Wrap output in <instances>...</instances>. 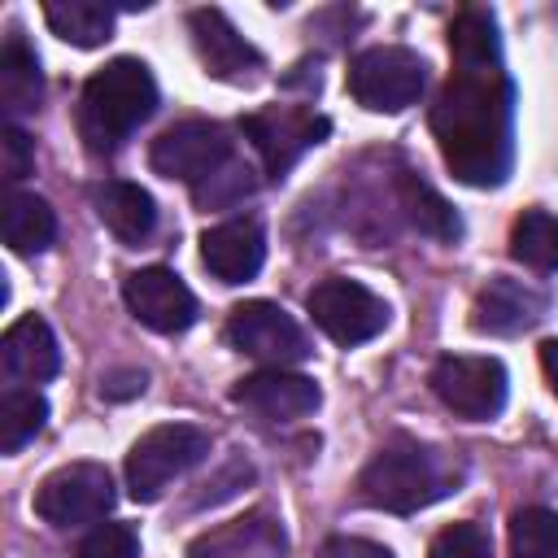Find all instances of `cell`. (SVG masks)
Segmentation results:
<instances>
[{"mask_svg": "<svg viewBox=\"0 0 558 558\" xmlns=\"http://www.w3.org/2000/svg\"><path fill=\"white\" fill-rule=\"evenodd\" d=\"M453 70L432 109V135L453 179L497 187L510 174V74L488 9H462L449 26Z\"/></svg>", "mask_w": 558, "mask_h": 558, "instance_id": "1", "label": "cell"}, {"mask_svg": "<svg viewBox=\"0 0 558 558\" xmlns=\"http://www.w3.org/2000/svg\"><path fill=\"white\" fill-rule=\"evenodd\" d=\"M157 109V83L140 57H113L96 70L78 100V135L92 153H113Z\"/></svg>", "mask_w": 558, "mask_h": 558, "instance_id": "2", "label": "cell"}, {"mask_svg": "<svg viewBox=\"0 0 558 558\" xmlns=\"http://www.w3.org/2000/svg\"><path fill=\"white\" fill-rule=\"evenodd\" d=\"M458 484V471L418 440H388L357 475V493L375 510L414 514L432 501H440Z\"/></svg>", "mask_w": 558, "mask_h": 558, "instance_id": "3", "label": "cell"}, {"mask_svg": "<svg viewBox=\"0 0 558 558\" xmlns=\"http://www.w3.org/2000/svg\"><path fill=\"white\" fill-rule=\"evenodd\" d=\"M209 436L192 423H161L148 427L126 453V493L135 501H157L174 480H183L196 462H205Z\"/></svg>", "mask_w": 558, "mask_h": 558, "instance_id": "4", "label": "cell"}, {"mask_svg": "<svg viewBox=\"0 0 558 558\" xmlns=\"http://www.w3.org/2000/svg\"><path fill=\"white\" fill-rule=\"evenodd\" d=\"M427 87V61L401 44L362 48L349 61V92L371 113H401Z\"/></svg>", "mask_w": 558, "mask_h": 558, "instance_id": "5", "label": "cell"}, {"mask_svg": "<svg viewBox=\"0 0 558 558\" xmlns=\"http://www.w3.org/2000/svg\"><path fill=\"white\" fill-rule=\"evenodd\" d=\"M240 131H244V140L257 148L266 174L279 179V174H288L314 144L327 140L331 122H327L323 113L305 109V105H266V109H257V113H244V118H240Z\"/></svg>", "mask_w": 558, "mask_h": 558, "instance_id": "6", "label": "cell"}, {"mask_svg": "<svg viewBox=\"0 0 558 558\" xmlns=\"http://www.w3.org/2000/svg\"><path fill=\"white\" fill-rule=\"evenodd\" d=\"M113 475L100 462H70L57 466L39 488H35V514L52 527H78L96 523L113 510Z\"/></svg>", "mask_w": 558, "mask_h": 558, "instance_id": "7", "label": "cell"}, {"mask_svg": "<svg viewBox=\"0 0 558 558\" xmlns=\"http://www.w3.org/2000/svg\"><path fill=\"white\" fill-rule=\"evenodd\" d=\"M305 310L310 318L336 340V344H366L375 340L384 327H388V305L384 296H375L366 283L357 279H344V275H331L323 283L310 288L305 296Z\"/></svg>", "mask_w": 558, "mask_h": 558, "instance_id": "8", "label": "cell"}, {"mask_svg": "<svg viewBox=\"0 0 558 558\" xmlns=\"http://www.w3.org/2000/svg\"><path fill=\"white\" fill-rule=\"evenodd\" d=\"M148 161L157 174L166 179H183V183H205L209 174H218L227 161H231V135L222 122H209V118H183L174 126H166L153 148H148Z\"/></svg>", "mask_w": 558, "mask_h": 558, "instance_id": "9", "label": "cell"}, {"mask_svg": "<svg viewBox=\"0 0 558 558\" xmlns=\"http://www.w3.org/2000/svg\"><path fill=\"white\" fill-rule=\"evenodd\" d=\"M432 392L445 410L471 423H488L506 405V366L480 353H453L432 366Z\"/></svg>", "mask_w": 558, "mask_h": 558, "instance_id": "10", "label": "cell"}, {"mask_svg": "<svg viewBox=\"0 0 558 558\" xmlns=\"http://www.w3.org/2000/svg\"><path fill=\"white\" fill-rule=\"evenodd\" d=\"M227 344L262 366H292L310 357V340L296 318L275 301H244L227 314Z\"/></svg>", "mask_w": 558, "mask_h": 558, "instance_id": "11", "label": "cell"}, {"mask_svg": "<svg viewBox=\"0 0 558 558\" xmlns=\"http://www.w3.org/2000/svg\"><path fill=\"white\" fill-rule=\"evenodd\" d=\"M122 301L148 331H161V336L187 331L196 323V296L170 266L131 270L122 283Z\"/></svg>", "mask_w": 558, "mask_h": 558, "instance_id": "12", "label": "cell"}, {"mask_svg": "<svg viewBox=\"0 0 558 558\" xmlns=\"http://www.w3.org/2000/svg\"><path fill=\"white\" fill-rule=\"evenodd\" d=\"M231 401L244 405L253 418L262 423H292V418H305L318 410L323 392L310 375L301 371H288V366H262L253 375H244L235 388H231Z\"/></svg>", "mask_w": 558, "mask_h": 558, "instance_id": "13", "label": "cell"}, {"mask_svg": "<svg viewBox=\"0 0 558 558\" xmlns=\"http://www.w3.org/2000/svg\"><path fill=\"white\" fill-rule=\"evenodd\" d=\"M187 31H192V48H196L205 74H214L222 83H257L262 52L227 22L222 9H192Z\"/></svg>", "mask_w": 558, "mask_h": 558, "instance_id": "14", "label": "cell"}, {"mask_svg": "<svg viewBox=\"0 0 558 558\" xmlns=\"http://www.w3.org/2000/svg\"><path fill=\"white\" fill-rule=\"evenodd\" d=\"M201 262L218 283H248L266 262V231L253 214L227 218L201 235Z\"/></svg>", "mask_w": 558, "mask_h": 558, "instance_id": "15", "label": "cell"}, {"mask_svg": "<svg viewBox=\"0 0 558 558\" xmlns=\"http://www.w3.org/2000/svg\"><path fill=\"white\" fill-rule=\"evenodd\" d=\"M541 318H545V296L532 283L506 279V275L488 279L471 305V327L488 331V336H519V331L536 327Z\"/></svg>", "mask_w": 558, "mask_h": 558, "instance_id": "16", "label": "cell"}, {"mask_svg": "<svg viewBox=\"0 0 558 558\" xmlns=\"http://www.w3.org/2000/svg\"><path fill=\"white\" fill-rule=\"evenodd\" d=\"M283 549H288L283 527L270 514L253 510L244 519H231V523L196 536L187 558H283Z\"/></svg>", "mask_w": 558, "mask_h": 558, "instance_id": "17", "label": "cell"}, {"mask_svg": "<svg viewBox=\"0 0 558 558\" xmlns=\"http://www.w3.org/2000/svg\"><path fill=\"white\" fill-rule=\"evenodd\" d=\"M0 357H4L9 379H17V384H44L61 366L57 336L39 314H22L17 323H9V331L0 340Z\"/></svg>", "mask_w": 558, "mask_h": 558, "instance_id": "18", "label": "cell"}, {"mask_svg": "<svg viewBox=\"0 0 558 558\" xmlns=\"http://www.w3.org/2000/svg\"><path fill=\"white\" fill-rule=\"evenodd\" d=\"M96 214L100 222L122 240V244H144L157 227V205L153 196L140 187V183H126V179H105L96 192Z\"/></svg>", "mask_w": 558, "mask_h": 558, "instance_id": "19", "label": "cell"}, {"mask_svg": "<svg viewBox=\"0 0 558 558\" xmlns=\"http://www.w3.org/2000/svg\"><path fill=\"white\" fill-rule=\"evenodd\" d=\"M39 96H44L39 57L22 31H9L4 48H0V105H4V113H31L39 105Z\"/></svg>", "mask_w": 558, "mask_h": 558, "instance_id": "20", "label": "cell"}, {"mask_svg": "<svg viewBox=\"0 0 558 558\" xmlns=\"http://www.w3.org/2000/svg\"><path fill=\"white\" fill-rule=\"evenodd\" d=\"M4 240L22 257L44 253L57 240V214H52V205L44 196H35V192H9V201H4Z\"/></svg>", "mask_w": 558, "mask_h": 558, "instance_id": "21", "label": "cell"}, {"mask_svg": "<svg viewBox=\"0 0 558 558\" xmlns=\"http://www.w3.org/2000/svg\"><path fill=\"white\" fill-rule=\"evenodd\" d=\"M44 17L52 35H61L74 48H100L113 35V9L100 0H52L44 4Z\"/></svg>", "mask_w": 558, "mask_h": 558, "instance_id": "22", "label": "cell"}, {"mask_svg": "<svg viewBox=\"0 0 558 558\" xmlns=\"http://www.w3.org/2000/svg\"><path fill=\"white\" fill-rule=\"evenodd\" d=\"M401 209L410 214V222L432 235V240H458L462 235V218L453 214V205L423 179L414 174H401Z\"/></svg>", "mask_w": 558, "mask_h": 558, "instance_id": "23", "label": "cell"}, {"mask_svg": "<svg viewBox=\"0 0 558 558\" xmlns=\"http://www.w3.org/2000/svg\"><path fill=\"white\" fill-rule=\"evenodd\" d=\"M510 257L532 270H558V218L545 209H523L510 227Z\"/></svg>", "mask_w": 558, "mask_h": 558, "instance_id": "24", "label": "cell"}, {"mask_svg": "<svg viewBox=\"0 0 558 558\" xmlns=\"http://www.w3.org/2000/svg\"><path fill=\"white\" fill-rule=\"evenodd\" d=\"M48 418V401L35 388H9L0 401V449L17 453L22 445H31L44 432Z\"/></svg>", "mask_w": 558, "mask_h": 558, "instance_id": "25", "label": "cell"}, {"mask_svg": "<svg viewBox=\"0 0 558 558\" xmlns=\"http://www.w3.org/2000/svg\"><path fill=\"white\" fill-rule=\"evenodd\" d=\"M510 558H558V510H549V506L514 510Z\"/></svg>", "mask_w": 558, "mask_h": 558, "instance_id": "26", "label": "cell"}, {"mask_svg": "<svg viewBox=\"0 0 558 558\" xmlns=\"http://www.w3.org/2000/svg\"><path fill=\"white\" fill-rule=\"evenodd\" d=\"M253 187H257L253 170H248V166H240V161L231 157L218 174H209V179H205V183H196L192 192H196V205H205V209H227V205L244 201Z\"/></svg>", "mask_w": 558, "mask_h": 558, "instance_id": "27", "label": "cell"}, {"mask_svg": "<svg viewBox=\"0 0 558 558\" xmlns=\"http://www.w3.org/2000/svg\"><path fill=\"white\" fill-rule=\"evenodd\" d=\"M427 558H493V541L480 523H449L436 532Z\"/></svg>", "mask_w": 558, "mask_h": 558, "instance_id": "28", "label": "cell"}, {"mask_svg": "<svg viewBox=\"0 0 558 558\" xmlns=\"http://www.w3.org/2000/svg\"><path fill=\"white\" fill-rule=\"evenodd\" d=\"M78 558H140V536L126 523H96L83 536Z\"/></svg>", "mask_w": 558, "mask_h": 558, "instance_id": "29", "label": "cell"}, {"mask_svg": "<svg viewBox=\"0 0 558 558\" xmlns=\"http://www.w3.org/2000/svg\"><path fill=\"white\" fill-rule=\"evenodd\" d=\"M0 166H4V183H17V179H26L35 170V144L13 122L0 131Z\"/></svg>", "mask_w": 558, "mask_h": 558, "instance_id": "30", "label": "cell"}, {"mask_svg": "<svg viewBox=\"0 0 558 558\" xmlns=\"http://www.w3.org/2000/svg\"><path fill=\"white\" fill-rule=\"evenodd\" d=\"M323 558H392V549H384L366 536H331L323 545Z\"/></svg>", "mask_w": 558, "mask_h": 558, "instance_id": "31", "label": "cell"}, {"mask_svg": "<svg viewBox=\"0 0 558 558\" xmlns=\"http://www.w3.org/2000/svg\"><path fill=\"white\" fill-rule=\"evenodd\" d=\"M541 371H545L549 392L558 397V340H545V344H541Z\"/></svg>", "mask_w": 558, "mask_h": 558, "instance_id": "32", "label": "cell"}]
</instances>
